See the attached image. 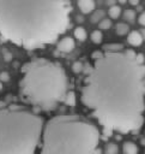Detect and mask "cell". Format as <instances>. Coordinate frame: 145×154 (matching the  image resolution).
I'll return each mask as SVG.
<instances>
[{"instance_id":"obj_26","label":"cell","mask_w":145,"mask_h":154,"mask_svg":"<svg viewBox=\"0 0 145 154\" xmlns=\"http://www.w3.org/2000/svg\"><path fill=\"white\" fill-rule=\"evenodd\" d=\"M140 34H141V36H143V38H144V40H145V28H144V29H141V30H140Z\"/></svg>"},{"instance_id":"obj_14","label":"cell","mask_w":145,"mask_h":154,"mask_svg":"<svg viewBox=\"0 0 145 154\" xmlns=\"http://www.w3.org/2000/svg\"><path fill=\"white\" fill-rule=\"evenodd\" d=\"M104 154H119V147H117V144L114 143V142L107 143V146L104 148Z\"/></svg>"},{"instance_id":"obj_10","label":"cell","mask_w":145,"mask_h":154,"mask_svg":"<svg viewBox=\"0 0 145 154\" xmlns=\"http://www.w3.org/2000/svg\"><path fill=\"white\" fill-rule=\"evenodd\" d=\"M73 35L74 37L80 41V42H84L86 38H87V32H86V29L83 28V26H75L74 30H73Z\"/></svg>"},{"instance_id":"obj_19","label":"cell","mask_w":145,"mask_h":154,"mask_svg":"<svg viewBox=\"0 0 145 154\" xmlns=\"http://www.w3.org/2000/svg\"><path fill=\"white\" fill-rule=\"evenodd\" d=\"M71 69H72V71H73L74 73H80V72L83 71V63H81V61H74V63L72 64Z\"/></svg>"},{"instance_id":"obj_21","label":"cell","mask_w":145,"mask_h":154,"mask_svg":"<svg viewBox=\"0 0 145 154\" xmlns=\"http://www.w3.org/2000/svg\"><path fill=\"white\" fill-rule=\"evenodd\" d=\"M135 61H137L138 64L143 65V64L145 63V57H144V54H141V53L137 54V55H135Z\"/></svg>"},{"instance_id":"obj_16","label":"cell","mask_w":145,"mask_h":154,"mask_svg":"<svg viewBox=\"0 0 145 154\" xmlns=\"http://www.w3.org/2000/svg\"><path fill=\"white\" fill-rule=\"evenodd\" d=\"M104 16V12L102 10H97L95 12H92V16H91V23H98Z\"/></svg>"},{"instance_id":"obj_5","label":"cell","mask_w":145,"mask_h":154,"mask_svg":"<svg viewBox=\"0 0 145 154\" xmlns=\"http://www.w3.org/2000/svg\"><path fill=\"white\" fill-rule=\"evenodd\" d=\"M43 119L20 107L0 108V154H35Z\"/></svg>"},{"instance_id":"obj_12","label":"cell","mask_w":145,"mask_h":154,"mask_svg":"<svg viewBox=\"0 0 145 154\" xmlns=\"http://www.w3.org/2000/svg\"><path fill=\"white\" fill-rule=\"evenodd\" d=\"M115 31L119 36H123L129 32V26L126 23H117L115 26Z\"/></svg>"},{"instance_id":"obj_28","label":"cell","mask_w":145,"mask_h":154,"mask_svg":"<svg viewBox=\"0 0 145 154\" xmlns=\"http://www.w3.org/2000/svg\"><path fill=\"white\" fill-rule=\"evenodd\" d=\"M1 89H2V82L0 81V90H1Z\"/></svg>"},{"instance_id":"obj_4","label":"cell","mask_w":145,"mask_h":154,"mask_svg":"<svg viewBox=\"0 0 145 154\" xmlns=\"http://www.w3.org/2000/svg\"><path fill=\"white\" fill-rule=\"evenodd\" d=\"M19 87L22 95L31 105L50 111L65 100L68 77L60 64L46 58H36L22 66Z\"/></svg>"},{"instance_id":"obj_11","label":"cell","mask_w":145,"mask_h":154,"mask_svg":"<svg viewBox=\"0 0 145 154\" xmlns=\"http://www.w3.org/2000/svg\"><path fill=\"white\" fill-rule=\"evenodd\" d=\"M120 14H121V7H120V6L113 5V6L109 7V10H108V16H109V18L116 19V18L120 17Z\"/></svg>"},{"instance_id":"obj_7","label":"cell","mask_w":145,"mask_h":154,"mask_svg":"<svg viewBox=\"0 0 145 154\" xmlns=\"http://www.w3.org/2000/svg\"><path fill=\"white\" fill-rule=\"evenodd\" d=\"M143 41H144V38H143L140 31L132 30L127 34V42L133 47H139L143 43Z\"/></svg>"},{"instance_id":"obj_3","label":"cell","mask_w":145,"mask_h":154,"mask_svg":"<svg viewBox=\"0 0 145 154\" xmlns=\"http://www.w3.org/2000/svg\"><path fill=\"white\" fill-rule=\"evenodd\" d=\"M99 130L77 114L50 118L42 130L40 154H96Z\"/></svg>"},{"instance_id":"obj_15","label":"cell","mask_w":145,"mask_h":154,"mask_svg":"<svg viewBox=\"0 0 145 154\" xmlns=\"http://www.w3.org/2000/svg\"><path fill=\"white\" fill-rule=\"evenodd\" d=\"M97 24H98L99 30H108L111 26V20L109 18H102Z\"/></svg>"},{"instance_id":"obj_25","label":"cell","mask_w":145,"mask_h":154,"mask_svg":"<svg viewBox=\"0 0 145 154\" xmlns=\"http://www.w3.org/2000/svg\"><path fill=\"white\" fill-rule=\"evenodd\" d=\"M115 2H116V0H105V4L110 7V6H113V5H115Z\"/></svg>"},{"instance_id":"obj_23","label":"cell","mask_w":145,"mask_h":154,"mask_svg":"<svg viewBox=\"0 0 145 154\" xmlns=\"http://www.w3.org/2000/svg\"><path fill=\"white\" fill-rule=\"evenodd\" d=\"M4 59H5L6 61H11V60H12V54H11L10 52H5V53H4Z\"/></svg>"},{"instance_id":"obj_24","label":"cell","mask_w":145,"mask_h":154,"mask_svg":"<svg viewBox=\"0 0 145 154\" xmlns=\"http://www.w3.org/2000/svg\"><path fill=\"white\" fill-rule=\"evenodd\" d=\"M140 2V0H128V4H131L132 6H137Z\"/></svg>"},{"instance_id":"obj_18","label":"cell","mask_w":145,"mask_h":154,"mask_svg":"<svg viewBox=\"0 0 145 154\" xmlns=\"http://www.w3.org/2000/svg\"><path fill=\"white\" fill-rule=\"evenodd\" d=\"M65 101H66L67 105L73 106V105L75 103V95H74V93H72V91L67 93V94H66V97H65Z\"/></svg>"},{"instance_id":"obj_22","label":"cell","mask_w":145,"mask_h":154,"mask_svg":"<svg viewBox=\"0 0 145 154\" xmlns=\"http://www.w3.org/2000/svg\"><path fill=\"white\" fill-rule=\"evenodd\" d=\"M138 23L145 28V12H143V13L138 17Z\"/></svg>"},{"instance_id":"obj_20","label":"cell","mask_w":145,"mask_h":154,"mask_svg":"<svg viewBox=\"0 0 145 154\" xmlns=\"http://www.w3.org/2000/svg\"><path fill=\"white\" fill-rule=\"evenodd\" d=\"M0 81L1 82H8L10 81V73L6 72V71L0 72Z\"/></svg>"},{"instance_id":"obj_2","label":"cell","mask_w":145,"mask_h":154,"mask_svg":"<svg viewBox=\"0 0 145 154\" xmlns=\"http://www.w3.org/2000/svg\"><path fill=\"white\" fill-rule=\"evenodd\" d=\"M70 0H0V35L25 49L54 42L70 24Z\"/></svg>"},{"instance_id":"obj_6","label":"cell","mask_w":145,"mask_h":154,"mask_svg":"<svg viewBox=\"0 0 145 154\" xmlns=\"http://www.w3.org/2000/svg\"><path fill=\"white\" fill-rule=\"evenodd\" d=\"M74 47H75L74 40L70 36H66V37L61 38L58 43V51H60L62 53H70L74 49Z\"/></svg>"},{"instance_id":"obj_13","label":"cell","mask_w":145,"mask_h":154,"mask_svg":"<svg viewBox=\"0 0 145 154\" xmlns=\"http://www.w3.org/2000/svg\"><path fill=\"white\" fill-rule=\"evenodd\" d=\"M90 38L95 45H99L103 41V34H102V31L99 29L98 30H93L91 32V35H90Z\"/></svg>"},{"instance_id":"obj_1","label":"cell","mask_w":145,"mask_h":154,"mask_svg":"<svg viewBox=\"0 0 145 154\" xmlns=\"http://www.w3.org/2000/svg\"><path fill=\"white\" fill-rule=\"evenodd\" d=\"M132 49L107 51L95 59L80 100L107 131L128 134L144 123L145 64Z\"/></svg>"},{"instance_id":"obj_27","label":"cell","mask_w":145,"mask_h":154,"mask_svg":"<svg viewBox=\"0 0 145 154\" xmlns=\"http://www.w3.org/2000/svg\"><path fill=\"white\" fill-rule=\"evenodd\" d=\"M117 1H119L120 4H126V2L128 1V0H117Z\"/></svg>"},{"instance_id":"obj_8","label":"cell","mask_w":145,"mask_h":154,"mask_svg":"<svg viewBox=\"0 0 145 154\" xmlns=\"http://www.w3.org/2000/svg\"><path fill=\"white\" fill-rule=\"evenodd\" d=\"M77 4H78V8L80 10V12L84 14L91 13L95 10L93 0H77Z\"/></svg>"},{"instance_id":"obj_9","label":"cell","mask_w":145,"mask_h":154,"mask_svg":"<svg viewBox=\"0 0 145 154\" xmlns=\"http://www.w3.org/2000/svg\"><path fill=\"white\" fill-rule=\"evenodd\" d=\"M123 154H138V146L132 141H126L122 144Z\"/></svg>"},{"instance_id":"obj_17","label":"cell","mask_w":145,"mask_h":154,"mask_svg":"<svg viewBox=\"0 0 145 154\" xmlns=\"http://www.w3.org/2000/svg\"><path fill=\"white\" fill-rule=\"evenodd\" d=\"M123 18L128 22H133L135 19V11L134 10H131V8H127L123 11Z\"/></svg>"}]
</instances>
